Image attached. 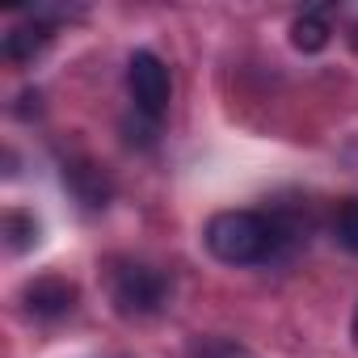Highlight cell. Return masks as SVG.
Segmentation results:
<instances>
[{"instance_id": "8", "label": "cell", "mask_w": 358, "mask_h": 358, "mask_svg": "<svg viewBox=\"0 0 358 358\" xmlns=\"http://www.w3.org/2000/svg\"><path fill=\"white\" fill-rule=\"evenodd\" d=\"M5 245L9 253H30L38 245V220L30 211H5Z\"/></svg>"}, {"instance_id": "9", "label": "cell", "mask_w": 358, "mask_h": 358, "mask_svg": "<svg viewBox=\"0 0 358 358\" xmlns=\"http://www.w3.org/2000/svg\"><path fill=\"white\" fill-rule=\"evenodd\" d=\"M333 236H337V245H341L345 253L358 257V199H345V203L337 207V215H333Z\"/></svg>"}, {"instance_id": "7", "label": "cell", "mask_w": 358, "mask_h": 358, "mask_svg": "<svg viewBox=\"0 0 358 358\" xmlns=\"http://www.w3.org/2000/svg\"><path fill=\"white\" fill-rule=\"evenodd\" d=\"M329 22L320 17V13H303V17H295L291 22V47L295 51H303V55H316V51H324L329 47Z\"/></svg>"}, {"instance_id": "6", "label": "cell", "mask_w": 358, "mask_h": 358, "mask_svg": "<svg viewBox=\"0 0 358 358\" xmlns=\"http://www.w3.org/2000/svg\"><path fill=\"white\" fill-rule=\"evenodd\" d=\"M64 182L72 186V194L85 203V207H106V199H110V186H106V177H101V169H93V164H68L64 169Z\"/></svg>"}, {"instance_id": "2", "label": "cell", "mask_w": 358, "mask_h": 358, "mask_svg": "<svg viewBox=\"0 0 358 358\" xmlns=\"http://www.w3.org/2000/svg\"><path fill=\"white\" fill-rule=\"evenodd\" d=\"M110 299H114V308L122 316H152L169 299V278L160 270H152V266L122 262L110 274Z\"/></svg>"}, {"instance_id": "1", "label": "cell", "mask_w": 358, "mask_h": 358, "mask_svg": "<svg viewBox=\"0 0 358 358\" xmlns=\"http://www.w3.org/2000/svg\"><path fill=\"white\" fill-rule=\"evenodd\" d=\"M295 241H299V232L287 220L262 215V211H220L203 228L207 253L220 257V262H228V266L270 262V257H278V249H287Z\"/></svg>"}, {"instance_id": "4", "label": "cell", "mask_w": 358, "mask_h": 358, "mask_svg": "<svg viewBox=\"0 0 358 358\" xmlns=\"http://www.w3.org/2000/svg\"><path fill=\"white\" fill-rule=\"evenodd\" d=\"M22 299H26V312H30V316L55 320V316L72 312V303H76V282H68V278H59V274H47V278H34V282L22 291Z\"/></svg>"}, {"instance_id": "10", "label": "cell", "mask_w": 358, "mask_h": 358, "mask_svg": "<svg viewBox=\"0 0 358 358\" xmlns=\"http://www.w3.org/2000/svg\"><path fill=\"white\" fill-rule=\"evenodd\" d=\"M186 358H253V354L232 337H199V341H190Z\"/></svg>"}, {"instance_id": "11", "label": "cell", "mask_w": 358, "mask_h": 358, "mask_svg": "<svg viewBox=\"0 0 358 358\" xmlns=\"http://www.w3.org/2000/svg\"><path fill=\"white\" fill-rule=\"evenodd\" d=\"M350 337H354V345H358V308H354V320H350Z\"/></svg>"}, {"instance_id": "5", "label": "cell", "mask_w": 358, "mask_h": 358, "mask_svg": "<svg viewBox=\"0 0 358 358\" xmlns=\"http://www.w3.org/2000/svg\"><path fill=\"white\" fill-rule=\"evenodd\" d=\"M51 38H55V34H51V22L34 17L30 26H17L13 34H5V55H9L13 64H30V59H34Z\"/></svg>"}, {"instance_id": "3", "label": "cell", "mask_w": 358, "mask_h": 358, "mask_svg": "<svg viewBox=\"0 0 358 358\" xmlns=\"http://www.w3.org/2000/svg\"><path fill=\"white\" fill-rule=\"evenodd\" d=\"M127 89H131V101H135V110L143 118H152V122L164 118L173 85H169V68L152 51H135L131 55V64H127Z\"/></svg>"}]
</instances>
